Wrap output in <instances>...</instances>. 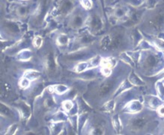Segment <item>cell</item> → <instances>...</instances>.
<instances>
[{
	"label": "cell",
	"instance_id": "6da1fadb",
	"mask_svg": "<svg viewBox=\"0 0 164 135\" xmlns=\"http://www.w3.org/2000/svg\"><path fill=\"white\" fill-rule=\"evenodd\" d=\"M115 87V81L113 80H107L102 83L99 90V94L101 97H107L110 94Z\"/></svg>",
	"mask_w": 164,
	"mask_h": 135
},
{
	"label": "cell",
	"instance_id": "7a4b0ae2",
	"mask_svg": "<svg viewBox=\"0 0 164 135\" xmlns=\"http://www.w3.org/2000/svg\"><path fill=\"white\" fill-rule=\"evenodd\" d=\"M142 109V104L139 101H129L125 106L124 111L128 113H136L141 111Z\"/></svg>",
	"mask_w": 164,
	"mask_h": 135
},
{
	"label": "cell",
	"instance_id": "3957f363",
	"mask_svg": "<svg viewBox=\"0 0 164 135\" xmlns=\"http://www.w3.org/2000/svg\"><path fill=\"white\" fill-rule=\"evenodd\" d=\"M89 57H91L90 53L87 51H78L68 55L67 59L71 61H81L84 59H88Z\"/></svg>",
	"mask_w": 164,
	"mask_h": 135
},
{
	"label": "cell",
	"instance_id": "277c9868",
	"mask_svg": "<svg viewBox=\"0 0 164 135\" xmlns=\"http://www.w3.org/2000/svg\"><path fill=\"white\" fill-rule=\"evenodd\" d=\"M145 102L147 103L148 107H150L151 108L157 109L160 106L162 105L163 100L160 99L159 97L150 95V96L145 97Z\"/></svg>",
	"mask_w": 164,
	"mask_h": 135
},
{
	"label": "cell",
	"instance_id": "5b68a950",
	"mask_svg": "<svg viewBox=\"0 0 164 135\" xmlns=\"http://www.w3.org/2000/svg\"><path fill=\"white\" fill-rule=\"evenodd\" d=\"M157 63H158L157 56L154 55V54H149L145 58L143 63V66L147 69H151V68L155 67V66H157Z\"/></svg>",
	"mask_w": 164,
	"mask_h": 135
},
{
	"label": "cell",
	"instance_id": "8992f818",
	"mask_svg": "<svg viewBox=\"0 0 164 135\" xmlns=\"http://www.w3.org/2000/svg\"><path fill=\"white\" fill-rule=\"evenodd\" d=\"M147 120L143 117H136L131 122V127L133 129L140 130L146 125Z\"/></svg>",
	"mask_w": 164,
	"mask_h": 135
},
{
	"label": "cell",
	"instance_id": "52a82bcc",
	"mask_svg": "<svg viewBox=\"0 0 164 135\" xmlns=\"http://www.w3.org/2000/svg\"><path fill=\"white\" fill-rule=\"evenodd\" d=\"M129 81L133 85V86H143L145 85V82L134 72L132 71L129 75Z\"/></svg>",
	"mask_w": 164,
	"mask_h": 135
},
{
	"label": "cell",
	"instance_id": "ba28073f",
	"mask_svg": "<svg viewBox=\"0 0 164 135\" xmlns=\"http://www.w3.org/2000/svg\"><path fill=\"white\" fill-rule=\"evenodd\" d=\"M47 71H49V73H53L56 70V63L53 53H49L47 57Z\"/></svg>",
	"mask_w": 164,
	"mask_h": 135
},
{
	"label": "cell",
	"instance_id": "9c48e42d",
	"mask_svg": "<svg viewBox=\"0 0 164 135\" xmlns=\"http://www.w3.org/2000/svg\"><path fill=\"white\" fill-rule=\"evenodd\" d=\"M133 85L132 84L129 80H124V81L123 82L121 85H120L119 88H118V90H117L116 92L115 93V95H119L121 92H124V91L128 90V89H131V88L133 87Z\"/></svg>",
	"mask_w": 164,
	"mask_h": 135
},
{
	"label": "cell",
	"instance_id": "30bf717a",
	"mask_svg": "<svg viewBox=\"0 0 164 135\" xmlns=\"http://www.w3.org/2000/svg\"><path fill=\"white\" fill-rule=\"evenodd\" d=\"M112 125H113V128L115 129V131H116L117 133L121 132V120H120V118L118 116V115H115L113 116L112 119Z\"/></svg>",
	"mask_w": 164,
	"mask_h": 135
},
{
	"label": "cell",
	"instance_id": "8fae6325",
	"mask_svg": "<svg viewBox=\"0 0 164 135\" xmlns=\"http://www.w3.org/2000/svg\"><path fill=\"white\" fill-rule=\"evenodd\" d=\"M32 57V52L29 50H23L22 52H20L18 55V59L21 61H28Z\"/></svg>",
	"mask_w": 164,
	"mask_h": 135
},
{
	"label": "cell",
	"instance_id": "7c38bea8",
	"mask_svg": "<svg viewBox=\"0 0 164 135\" xmlns=\"http://www.w3.org/2000/svg\"><path fill=\"white\" fill-rule=\"evenodd\" d=\"M156 89L159 98L164 101V83L162 80L157 82L156 84Z\"/></svg>",
	"mask_w": 164,
	"mask_h": 135
},
{
	"label": "cell",
	"instance_id": "4fadbf2b",
	"mask_svg": "<svg viewBox=\"0 0 164 135\" xmlns=\"http://www.w3.org/2000/svg\"><path fill=\"white\" fill-rule=\"evenodd\" d=\"M40 76H41L40 73H39L38 71H28L25 73V74H24V77H26L27 79H29L30 81L38 78Z\"/></svg>",
	"mask_w": 164,
	"mask_h": 135
},
{
	"label": "cell",
	"instance_id": "5bb4252c",
	"mask_svg": "<svg viewBox=\"0 0 164 135\" xmlns=\"http://www.w3.org/2000/svg\"><path fill=\"white\" fill-rule=\"evenodd\" d=\"M20 111L21 113H22V116L23 117L25 118V119H27V118L29 117L30 116V108L29 107L27 104H26L25 103H23L22 104H21L20 106Z\"/></svg>",
	"mask_w": 164,
	"mask_h": 135
},
{
	"label": "cell",
	"instance_id": "9a60e30c",
	"mask_svg": "<svg viewBox=\"0 0 164 135\" xmlns=\"http://www.w3.org/2000/svg\"><path fill=\"white\" fill-rule=\"evenodd\" d=\"M120 58H121V60H123L124 63L130 65V66H132V67H134L135 66V63L133 62V60H132L131 57H130L127 54L123 53V54H121V55H120Z\"/></svg>",
	"mask_w": 164,
	"mask_h": 135
},
{
	"label": "cell",
	"instance_id": "2e32d148",
	"mask_svg": "<svg viewBox=\"0 0 164 135\" xmlns=\"http://www.w3.org/2000/svg\"><path fill=\"white\" fill-rule=\"evenodd\" d=\"M115 106V101L112 100V101H109L108 102H107L104 106H103L102 110L105 112H111L112 111V110H114Z\"/></svg>",
	"mask_w": 164,
	"mask_h": 135
},
{
	"label": "cell",
	"instance_id": "e0dca14e",
	"mask_svg": "<svg viewBox=\"0 0 164 135\" xmlns=\"http://www.w3.org/2000/svg\"><path fill=\"white\" fill-rule=\"evenodd\" d=\"M1 113L2 116H5L7 117H11L13 116V112L10 110V108L5 106L3 104H1Z\"/></svg>",
	"mask_w": 164,
	"mask_h": 135
},
{
	"label": "cell",
	"instance_id": "ac0fdd59",
	"mask_svg": "<svg viewBox=\"0 0 164 135\" xmlns=\"http://www.w3.org/2000/svg\"><path fill=\"white\" fill-rule=\"evenodd\" d=\"M96 76V71L95 70H89V71H86L82 74V77L83 79H92Z\"/></svg>",
	"mask_w": 164,
	"mask_h": 135
},
{
	"label": "cell",
	"instance_id": "d6986e66",
	"mask_svg": "<svg viewBox=\"0 0 164 135\" xmlns=\"http://www.w3.org/2000/svg\"><path fill=\"white\" fill-rule=\"evenodd\" d=\"M53 88L54 90L59 94L65 93V92H66L68 89V86H65V85H56V86H53Z\"/></svg>",
	"mask_w": 164,
	"mask_h": 135
},
{
	"label": "cell",
	"instance_id": "ffe728a7",
	"mask_svg": "<svg viewBox=\"0 0 164 135\" xmlns=\"http://www.w3.org/2000/svg\"><path fill=\"white\" fill-rule=\"evenodd\" d=\"M88 66H89L88 63H86V62H85V63H80L76 66L75 71H77V73H83V71L88 68Z\"/></svg>",
	"mask_w": 164,
	"mask_h": 135
},
{
	"label": "cell",
	"instance_id": "44dd1931",
	"mask_svg": "<svg viewBox=\"0 0 164 135\" xmlns=\"http://www.w3.org/2000/svg\"><path fill=\"white\" fill-rule=\"evenodd\" d=\"M127 54L131 57V59L133 60L135 64L139 62V57H140V52H128Z\"/></svg>",
	"mask_w": 164,
	"mask_h": 135
},
{
	"label": "cell",
	"instance_id": "7402d4cb",
	"mask_svg": "<svg viewBox=\"0 0 164 135\" xmlns=\"http://www.w3.org/2000/svg\"><path fill=\"white\" fill-rule=\"evenodd\" d=\"M111 42L112 41L110 40L109 37L104 38V40L101 41V46L103 47V49L104 50H107L109 46H111Z\"/></svg>",
	"mask_w": 164,
	"mask_h": 135
},
{
	"label": "cell",
	"instance_id": "603a6c76",
	"mask_svg": "<svg viewBox=\"0 0 164 135\" xmlns=\"http://www.w3.org/2000/svg\"><path fill=\"white\" fill-rule=\"evenodd\" d=\"M43 44V39L40 37V36H37L35 38L34 41H33V44H34L35 48H41Z\"/></svg>",
	"mask_w": 164,
	"mask_h": 135
},
{
	"label": "cell",
	"instance_id": "cb8c5ba5",
	"mask_svg": "<svg viewBox=\"0 0 164 135\" xmlns=\"http://www.w3.org/2000/svg\"><path fill=\"white\" fill-rule=\"evenodd\" d=\"M54 121H65L67 119V116L62 112H59L54 116Z\"/></svg>",
	"mask_w": 164,
	"mask_h": 135
},
{
	"label": "cell",
	"instance_id": "d4e9b609",
	"mask_svg": "<svg viewBox=\"0 0 164 135\" xmlns=\"http://www.w3.org/2000/svg\"><path fill=\"white\" fill-rule=\"evenodd\" d=\"M29 84H30V80L25 77H24L23 79H21L20 81V86L22 88L28 87V86H29Z\"/></svg>",
	"mask_w": 164,
	"mask_h": 135
},
{
	"label": "cell",
	"instance_id": "484cf974",
	"mask_svg": "<svg viewBox=\"0 0 164 135\" xmlns=\"http://www.w3.org/2000/svg\"><path fill=\"white\" fill-rule=\"evenodd\" d=\"M62 107L66 111H70L73 107V103L71 101H66L63 103Z\"/></svg>",
	"mask_w": 164,
	"mask_h": 135
},
{
	"label": "cell",
	"instance_id": "4316f807",
	"mask_svg": "<svg viewBox=\"0 0 164 135\" xmlns=\"http://www.w3.org/2000/svg\"><path fill=\"white\" fill-rule=\"evenodd\" d=\"M81 4L86 9H89L92 8V3L91 0H81Z\"/></svg>",
	"mask_w": 164,
	"mask_h": 135
},
{
	"label": "cell",
	"instance_id": "83f0119b",
	"mask_svg": "<svg viewBox=\"0 0 164 135\" xmlns=\"http://www.w3.org/2000/svg\"><path fill=\"white\" fill-rule=\"evenodd\" d=\"M68 41V38L67 36L62 35L58 38V42L60 45H65Z\"/></svg>",
	"mask_w": 164,
	"mask_h": 135
},
{
	"label": "cell",
	"instance_id": "f1b7e54d",
	"mask_svg": "<svg viewBox=\"0 0 164 135\" xmlns=\"http://www.w3.org/2000/svg\"><path fill=\"white\" fill-rule=\"evenodd\" d=\"M17 130V125H16V124H14V125H12L11 126H10V128H8V131H7V134H14L15 132H16Z\"/></svg>",
	"mask_w": 164,
	"mask_h": 135
},
{
	"label": "cell",
	"instance_id": "f546056e",
	"mask_svg": "<svg viewBox=\"0 0 164 135\" xmlns=\"http://www.w3.org/2000/svg\"><path fill=\"white\" fill-rule=\"evenodd\" d=\"M139 48L142 50H148L151 48L150 44L147 41H142L141 42V44H139Z\"/></svg>",
	"mask_w": 164,
	"mask_h": 135
},
{
	"label": "cell",
	"instance_id": "4dcf8cb0",
	"mask_svg": "<svg viewBox=\"0 0 164 135\" xmlns=\"http://www.w3.org/2000/svg\"><path fill=\"white\" fill-rule=\"evenodd\" d=\"M101 60H101V57H100L99 56H98V57H95V58L94 59V60H92V65L93 66H98V65H99V64H101Z\"/></svg>",
	"mask_w": 164,
	"mask_h": 135
},
{
	"label": "cell",
	"instance_id": "1f68e13d",
	"mask_svg": "<svg viewBox=\"0 0 164 135\" xmlns=\"http://www.w3.org/2000/svg\"><path fill=\"white\" fill-rule=\"evenodd\" d=\"M53 131L55 133L60 132L61 130H62V123L56 124V125H54L53 126Z\"/></svg>",
	"mask_w": 164,
	"mask_h": 135
},
{
	"label": "cell",
	"instance_id": "d6a6232c",
	"mask_svg": "<svg viewBox=\"0 0 164 135\" xmlns=\"http://www.w3.org/2000/svg\"><path fill=\"white\" fill-rule=\"evenodd\" d=\"M111 73V68H107V67H104L102 68V74H104V76L107 77Z\"/></svg>",
	"mask_w": 164,
	"mask_h": 135
},
{
	"label": "cell",
	"instance_id": "836d02e7",
	"mask_svg": "<svg viewBox=\"0 0 164 135\" xmlns=\"http://www.w3.org/2000/svg\"><path fill=\"white\" fill-rule=\"evenodd\" d=\"M157 113L159 116L164 117V105H161L157 108Z\"/></svg>",
	"mask_w": 164,
	"mask_h": 135
}]
</instances>
